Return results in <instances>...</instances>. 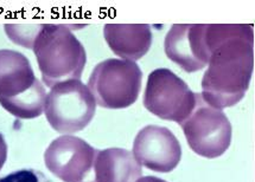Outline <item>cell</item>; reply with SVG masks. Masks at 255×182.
Returning a JSON list of instances; mask_svg holds the SVG:
<instances>
[{
    "label": "cell",
    "instance_id": "obj_9",
    "mask_svg": "<svg viewBox=\"0 0 255 182\" xmlns=\"http://www.w3.org/2000/svg\"><path fill=\"white\" fill-rule=\"evenodd\" d=\"M132 154L136 162L145 168L157 173H170L180 162L182 147L170 129L151 124L138 132Z\"/></svg>",
    "mask_w": 255,
    "mask_h": 182
},
{
    "label": "cell",
    "instance_id": "obj_1",
    "mask_svg": "<svg viewBox=\"0 0 255 182\" xmlns=\"http://www.w3.org/2000/svg\"><path fill=\"white\" fill-rule=\"evenodd\" d=\"M210 57L202 79V97L216 109L235 106L250 88L254 69V32L247 24L207 26Z\"/></svg>",
    "mask_w": 255,
    "mask_h": 182
},
{
    "label": "cell",
    "instance_id": "obj_13",
    "mask_svg": "<svg viewBox=\"0 0 255 182\" xmlns=\"http://www.w3.org/2000/svg\"><path fill=\"white\" fill-rule=\"evenodd\" d=\"M0 182H52L44 175V173L37 169H20L5 177L0 178Z\"/></svg>",
    "mask_w": 255,
    "mask_h": 182
},
{
    "label": "cell",
    "instance_id": "obj_15",
    "mask_svg": "<svg viewBox=\"0 0 255 182\" xmlns=\"http://www.w3.org/2000/svg\"><path fill=\"white\" fill-rule=\"evenodd\" d=\"M136 182H167V181L155 177H144V178L138 179Z\"/></svg>",
    "mask_w": 255,
    "mask_h": 182
},
{
    "label": "cell",
    "instance_id": "obj_7",
    "mask_svg": "<svg viewBox=\"0 0 255 182\" xmlns=\"http://www.w3.org/2000/svg\"><path fill=\"white\" fill-rule=\"evenodd\" d=\"M196 104V92L169 69H155L148 75L144 107L161 120L179 124L190 115Z\"/></svg>",
    "mask_w": 255,
    "mask_h": 182
},
{
    "label": "cell",
    "instance_id": "obj_14",
    "mask_svg": "<svg viewBox=\"0 0 255 182\" xmlns=\"http://www.w3.org/2000/svg\"><path fill=\"white\" fill-rule=\"evenodd\" d=\"M6 159H7V144H6L4 135L0 134V171L4 167Z\"/></svg>",
    "mask_w": 255,
    "mask_h": 182
},
{
    "label": "cell",
    "instance_id": "obj_12",
    "mask_svg": "<svg viewBox=\"0 0 255 182\" xmlns=\"http://www.w3.org/2000/svg\"><path fill=\"white\" fill-rule=\"evenodd\" d=\"M95 172L98 182H136L142 175L133 154L121 148L99 150Z\"/></svg>",
    "mask_w": 255,
    "mask_h": 182
},
{
    "label": "cell",
    "instance_id": "obj_5",
    "mask_svg": "<svg viewBox=\"0 0 255 182\" xmlns=\"http://www.w3.org/2000/svg\"><path fill=\"white\" fill-rule=\"evenodd\" d=\"M96 102L88 86L80 79L57 83L46 95V121L61 134L81 131L92 122Z\"/></svg>",
    "mask_w": 255,
    "mask_h": 182
},
{
    "label": "cell",
    "instance_id": "obj_4",
    "mask_svg": "<svg viewBox=\"0 0 255 182\" xmlns=\"http://www.w3.org/2000/svg\"><path fill=\"white\" fill-rule=\"evenodd\" d=\"M142 72L135 61L110 58L99 63L89 77L88 89L106 109H125L138 100Z\"/></svg>",
    "mask_w": 255,
    "mask_h": 182
},
{
    "label": "cell",
    "instance_id": "obj_2",
    "mask_svg": "<svg viewBox=\"0 0 255 182\" xmlns=\"http://www.w3.org/2000/svg\"><path fill=\"white\" fill-rule=\"evenodd\" d=\"M46 86L80 79L87 63L85 46L67 25L40 24L31 43Z\"/></svg>",
    "mask_w": 255,
    "mask_h": 182
},
{
    "label": "cell",
    "instance_id": "obj_10",
    "mask_svg": "<svg viewBox=\"0 0 255 182\" xmlns=\"http://www.w3.org/2000/svg\"><path fill=\"white\" fill-rule=\"evenodd\" d=\"M208 24H175L164 42L166 56L185 72H196L207 65L210 51Z\"/></svg>",
    "mask_w": 255,
    "mask_h": 182
},
{
    "label": "cell",
    "instance_id": "obj_3",
    "mask_svg": "<svg viewBox=\"0 0 255 182\" xmlns=\"http://www.w3.org/2000/svg\"><path fill=\"white\" fill-rule=\"evenodd\" d=\"M45 100V88L30 61L18 51L0 50V104L6 112L18 119H36L44 112Z\"/></svg>",
    "mask_w": 255,
    "mask_h": 182
},
{
    "label": "cell",
    "instance_id": "obj_6",
    "mask_svg": "<svg viewBox=\"0 0 255 182\" xmlns=\"http://www.w3.org/2000/svg\"><path fill=\"white\" fill-rule=\"evenodd\" d=\"M189 147L197 155L216 159L227 152L232 142V124L222 110L211 107L196 94L192 112L179 123Z\"/></svg>",
    "mask_w": 255,
    "mask_h": 182
},
{
    "label": "cell",
    "instance_id": "obj_8",
    "mask_svg": "<svg viewBox=\"0 0 255 182\" xmlns=\"http://www.w3.org/2000/svg\"><path fill=\"white\" fill-rule=\"evenodd\" d=\"M99 150L82 138L63 135L49 144L44 162L63 182H98L95 165Z\"/></svg>",
    "mask_w": 255,
    "mask_h": 182
},
{
    "label": "cell",
    "instance_id": "obj_11",
    "mask_svg": "<svg viewBox=\"0 0 255 182\" xmlns=\"http://www.w3.org/2000/svg\"><path fill=\"white\" fill-rule=\"evenodd\" d=\"M104 37L117 56L132 61L147 54L153 39L147 24H106Z\"/></svg>",
    "mask_w": 255,
    "mask_h": 182
}]
</instances>
